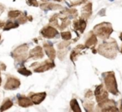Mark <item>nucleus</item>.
<instances>
[{
    "label": "nucleus",
    "mask_w": 122,
    "mask_h": 112,
    "mask_svg": "<svg viewBox=\"0 0 122 112\" xmlns=\"http://www.w3.org/2000/svg\"><path fill=\"white\" fill-rule=\"evenodd\" d=\"M5 70H6V65L0 62V71H5Z\"/></svg>",
    "instance_id": "c756f323"
},
{
    "label": "nucleus",
    "mask_w": 122,
    "mask_h": 112,
    "mask_svg": "<svg viewBox=\"0 0 122 112\" xmlns=\"http://www.w3.org/2000/svg\"><path fill=\"white\" fill-rule=\"evenodd\" d=\"M85 27H86V21L84 18H80L79 20H75L73 24V28L75 31H79L80 32H84Z\"/></svg>",
    "instance_id": "f8f14e48"
},
{
    "label": "nucleus",
    "mask_w": 122,
    "mask_h": 112,
    "mask_svg": "<svg viewBox=\"0 0 122 112\" xmlns=\"http://www.w3.org/2000/svg\"><path fill=\"white\" fill-rule=\"evenodd\" d=\"M93 96H94V93H93V91H92V90H89L88 92L85 94V98L90 99V98H92Z\"/></svg>",
    "instance_id": "c85d7f7f"
},
{
    "label": "nucleus",
    "mask_w": 122,
    "mask_h": 112,
    "mask_svg": "<svg viewBox=\"0 0 122 112\" xmlns=\"http://www.w3.org/2000/svg\"><path fill=\"white\" fill-rule=\"evenodd\" d=\"M28 51H29V45L23 44V45L18 47L12 52V57L14 58L16 62H24L28 60Z\"/></svg>",
    "instance_id": "39448f33"
},
{
    "label": "nucleus",
    "mask_w": 122,
    "mask_h": 112,
    "mask_svg": "<svg viewBox=\"0 0 122 112\" xmlns=\"http://www.w3.org/2000/svg\"><path fill=\"white\" fill-rule=\"evenodd\" d=\"M27 4L29 6H34V7H38L39 6L37 0H27Z\"/></svg>",
    "instance_id": "bb28decb"
},
{
    "label": "nucleus",
    "mask_w": 122,
    "mask_h": 112,
    "mask_svg": "<svg viewBox=\"0 0 122 112\" xmlns=\"http://www.w3.org/2000/svg\"><path fill=\"white\" fill-rule=\"evenodd\" d=\"M70 106H71V109L73 111L75 112H81V109L80 108V105H79L78 102L75 99H73V100L70 101Z\"/></svg>",
    "instance_id": "5701e85b"
},
{
    "label": "nucleus",
    "mask_w": 122,
    "mask_h": 112,
    "mask_svg": "<svg viewBox=\"0 0 122 112\" xmlns=\"http://www.w3.org/2000/svg\"><path fill=\"white\" fill-rule=\"evenodd\" d=\"M4 25H5V22H3V21H0V28H2V27H4Z\"/></svg>",
    "instance_id": "2f4dec72"
},
{
    "label": "nucleus",
    "mask_w": 122,
    "mask_h": 112,
    "mask_svg": "<svg viewBox=\"0 0 122 112\" xmlns=\"http://www.w3.org/2000/svg\"><path fill=\"white\" fill-rule=\"evenodd\" d=\"M104 81H105V88L109 92L113 95H117L119 94V90L117 88V83L115 80V76L113 72H109L104 73Z\"/></svg>",
    "instance_id": "20e7f679"
},
{
    "label": "nucleus",
    "mask_w": 122,
    "mask_h": 112,
    "mask_svg": "<svg viewBox=\"0 0 122 112\" xmlns=\"http://www.w3.org/2000/svg\"><path fill=\"white\" fill-rule=\"evenodd\" d=\"M42 1H43V2H44V3H45V2H47L48 0H42Z\"/></svg>",
    "instance_id": "e433bc0d"
},
{
    "label": "nucleus",
    "mask_w": 122,
    "mask_h": 112,
    "mask_svg": "<svg viewBox=\"0 0 122 112\" xmlns=\"http://www.w3.org/2000/svg\"><path fill=\"white\" fill-rule=\"evenodd\" d=\"M97 44V37L95 35V33H93L92 32H90L89 33L88 38L85 41V47H88V48H91V47H95Z\"/></svg>",
    "instance_id": "2eb2a0df"
},
{
    "label": "nucleus",
    "mask_w": 122,
    "mask_h": 112,
    "mask_svg": "<svg viewBox=\"0 0 122 112\" xmlns=\"http://www.w3.org/2000/svg\"><path fill=\"white\" fill-rule=\"evenodd\" d=\"M18 104H19V106L24 107V108H26V107H29L32 106L34 105V102L31 100L29 97L27 96H20L18 100Z\"/></svg>",
    "instance_id": "f3484780"
},
{
    "label": "nucleus",
    "mask_w": 122,
    "mask_h": 112,
    "mask_svg": "<svg viewBox=\"0 0 122 112\" xmlns=\"http://www.w3.org/2000/svg\"><path fill=\"white\" fill-rule=\"evenodd\" d=\"M22 13V12L21 11H19V10H12V11H9V14H8V16H9V18L10 19H17L19 17V15Z\"/></svg>",
    "instance_id": "b1692460"
},
{
    "label": "nucleus",
    "mask_w": 122,
    "mask_h": 112,
    "mask_svg": "<svg viewBox=\"0 0 122 112\" xmlns=\"http://www.w3.org/2000/svg\"><path fill=\"white\" fill-rule=\"evenodd\" d=\"M118 45L115 40L112 39L111 41L105 42L99 46L97 52L100 55L104 56L105 57L109 59H114L116 57L118 53Z\"/></svg>",
    "instance_id": "f257e3e1"
},
{
    "label": "nucleus",
    "mask_w": 122,
    "mask_h": 112,
    "mask_svg": "<svg viewBox=\"0 0 122 112\" xmlns=\"http://www.w3.org/2000/svg\"><path fill=\"white\" fill-rule=\"evenodd\" d=\"M87 0H75V2H72L70 6H78L80 5L81 4H84L85 2H86Z\"/></svg>",
    "instance_id": "cd10ccee"
},
{
    "label": "nucleus",
    "mask_w": 122,
    "mask_h": 112,
    "mask_svg": "<svg viewBox=\"0 0 122 112\" xmlns=\"http://www.w3.org/2000/svg\"><path fill=\"white\" fill-rule=\"evenodd\" d=\"M44 52H43V49L41 47L38 46V47H34V49L29 52V56L28 57L29 59H34V60H38V59H41L44 57Z\"/></svg>",
    "instance_id": "9b49d317"
},
{
    "label": "nucleus",
    "mask_w": 122,
    "mask_h": 112,
    "mask_svg": "<svg viewBox=\"0 0 122 112\" xmlns=\"http://www.w3.org/2000/svg\"><path fill=\"white\" fill-rule=\"evenodd\" d=\"M95 110L97 111H118L115 100L106 99L101 102H99Z\"/></svg>",
    "instance_id": "0eeeda50"
},
{
    "label": "nucleus",
    "mask_w": 122,
    "mask_h": 112,
    "mask_svg": "<svg viewBox=\"0 0 122 112\" xmlns=\"http://www.w3.org/2000/svg\"><path fill=\"white\" fill-rule=\"evenodd\" d=\"M19 24L17 22H13V21H9L7 23L4 25V30L7 31V30H10L12 28H16V27H19Z\"/></svg>",
    "instance_id": "412c9836"
},
{
    "label": "nucleus",
    "mask_w": 122,
    "mask_h": 112,
    "mask_svg": "<svg viewBox=\"0 0 122 112\" xmlns=\"http://www.w3.org/2000/svg\"><path fill=\"white\" fill-rule=\"evenodd\" d=\"M68 18L69 16L64 13L63 12L61 13H56L50 18L49 24L53 25L54 27H58L60 30H64L70 24V21Z\"/></svg>",
    "instance_id": "f03ea898"
},
{
    "label": "nucleus",
    "mask_w": 122,
    "mask_h": 112,
    "mask_svg": "<svg viewBox=\"0 0 122 112\" xmlns=\"http://www.w3.org/2000/svg\"><path fill=\"white\" fill-rule=\"evenodd\" d=\"M92 14V4L91 3H89L85 6H84L83 9H82V14L81 18H84L85 20H87L90 18Z\"/></svg>",
    "instance_id": "dca6fc26"
},
{
    "label": "nucleus",
    "mask_w": 122,
    "mask_h": 112,
    "mask_svg": "<svg viewBox=\"0 0 122 112\" xmlns=\"http://www.w3.org/2000/svg\"><path fill=\"white\" fill-rule=\"evenodd\" d=\"M0 39H1V35H0Z\"/></svg>",
    "instance_id": "58836bf2"
},
{
    "label": "nucleus",
    "mask_w": 122,
    "mask_h": 112,
    "mask_svg": "<svg viewBox=\"0 0 122 112\" xmlns=\"http://www.w3.org/2000/svg\"><path fill=\"white\" fill-rule=\"evenodd\" d=\"M13 105H14V103H13V101L10 99H6L4 101V103L2 104L1 107H0V110H1V111H4V110L11 108V107L13 106Z\"/></svg>",
    "instance_id": "aec40b11"
},
{
    "label": "nucleus",
    "mask_w": 122,
    "mask_h": 112,
    "mask_svg": "<svg viewBox=\"0 0 122 112\" xmlns=\"http://www.w3.org/2000/svg\"><path fill=\"white\" fill-rule=\"evenodd\" d=\"M85 48V45H81V44H80V45L77 46V47L73 50V52H71V54H70V59H71L73 62L76 61L77 58H78V57L81 54V51L84 50Z\"/></svg>",
    "instance_id": "6ab92c4d"
},
{
    "label": "nucleus",
    "mask_w": 122,
    "mask_h": 112,
    "mask_svg": "<svg viewBox=\"0 0 122 112\" xmlns=\"http://www.w3.org/2000/svg\"><path fill=\"white\" fill-rule=\"evenodd\" d=\"M29 96L33 100L34 104L39 105V104H40L45 99L46 93L45 92H42V93H30Z\"/></svg>",
    "instance_id": "ddd939ff"
},
{
    "label": "nucleus",
    "mask_w": 122,
    "mask_h": 112,
    "mask_svg": "<svg viewBox=\"0 0 122 112\" xmlns=\"http://www.w3.org/2000/svg\"><path fill=\"white\" fill-rule=\"evenodd\" d=\"M120 52L122 53V47H121V49H120Z\"/></svg>",
    "instance_id": "4c0bfd02"
},
{
    "label": "nucleus",
    "mask_w": 122,
    "mask_h": 112,
    "mask_svg": "<svg viewBox=\"0 0 122 112\" xmlns=\"http://www.w3.org/2000/svg\"><path fill=\"white\" fill-rule=\"evenodd\" d=\"M21 83L20 81L15 76H7V81L4 85V89L5 90H15L20 86Z\"/></svg>",
    "instance_id": "1a4fd4ad"
},
{
    "label": "nucleus",
    "mask_w": 122,
    "mask_h": 112,
    "mask_svg": "<svg viewBox=\"0 0 122 112\" xmlns=\"http://www.w3.org/2000/svg\"><path fill=\"white\" fill-rule=\"evenodd\" d=\"M120 111H122V100H120Z\"/></svg>",
    "instance_id": "473e14b6"
},
{
    "label": "nucleus",
    "mask_w": 122,
    "mask_h": 112,
    "mask_svg": "<svg viewBox=\"0 0 122 112\" xmlns=\"http://www.w3.org/2000/svg\"><path fill=\"white\" fill-rule=\"evenodd\" d=\"M84 107L86 111H93L95 107V102L92 100H86L84 102Z\"/></svg>",
    "instance_id": "4be33fe9"
},
{
    "label": "nucleus",
    "mask_w": 122,
    "mask_h": 112,
    "mask_svg": "<svg viewBox=\"0 0 122 112\" xmlns=\"http://www.w3.org/2000/svg\"><path fill=\"white\" fill-rule=\"evenodd\" d=\"M41 9L44 11L48 10H59V9H62V6L59 5V4H54L52 3H44V4H41L40 5Z\"/></svg>",
    "instance_id": "a211bd4d"
},
{
    "label": "nucleus",
    "mask_w": 122,
    "mask_h": 112,
    "mask_svg": "<svg viewBox=\"0 0 122 112\" xmlns=\"http://www.w3.org/2000/svg\"><path fill=\"white\" fill-rule=\"evenodd\" d=\"M54 67H55V64H54V61L52 60H45L44 62H41V63L40 62H34L30 66V67H32L34 69V72H44L54 68Z\"/></svg>",
    "instance_id": "423d86ee"
},
{
    "label": "nucleus",
    "mask_w": 122,
    "mask_h": 112,
    "mask_svg": "<svg viewBox=\"0 0 122 112\" xmlns=\"http://www.w3.org/2000/svg\"><path fill=\"white\" fill-rule=\"evenodd\" d=\"M43 47H44V51H45L47 56L49 57V59L52 60V61L54 60L55 56H56V52H55V50H54V47H53L51 44L47 43V42H44V45H43Z\"/></svg>",
    "instance_id": "4468645a"
},
{
    "label": "nucleus",
    "mask_w": 122,
    "mask_h": 112,
    "mask_svg": "<svg viewBox=\"0 0 122 112\" xmlns=\"http://www.w3.org/2000/svg\"><path fill=\"white\" fill-rule=\"evenodd\" d=\"M4 11V6L2 5V4H0V14L2 13Z\"/></svg>",
    "instance_id": "7c9ffc66"
},
{
    "label": "nucleus",
    "mask_w": 122,
    "mask_h": 112,
    "mask_svg": "<svg viewBox=\"0 0 122 112\" xmlns=\"http://www.w3.org/2000/svg\"><path fill=\"white\" fill-rule=\"evenodd\" d=\"M61 37H62L64 40H70V39H71V32H70V31L61 32Z\"/></svg>",
    "instance_id": "a878e982"
},
{
    "label": "nucleus",
    "mask_w": 122,
    "mask_h": 112,
    "mask_svg": "<svg viewBox=\"0 0 122 112\" xmlns=\"http://www.w3.org/2000/svg\"><path fill=\"white\" fill-rule=\"evenodd\" d=\"M94 32L102 40H106L113 32L112 25L109 22H102L94 27Z\"/></svg>",
    "instance_id": "7ed1b4c3"
},
{
    "label": "nucleus",
    "mask_w": 122,
    "mask_h": 112,
    "mask_svg": "<svg viewBox=\"0 0 122 112\" xmlns=\"http://www.w3.org/2000/svg\"><path fill=\"white\" fill-rule=\"evenodd\" d=\"M94 95L95 96L96 101L98 103L108 99V91H107L106 89H105L103 84H100L96 87L95 92H94Z\"/></svg>",
    "instance_id": "6e6552de"
},
{
    "label": "nucleus",
    "mask_w": 122,
    "mask_h": 112,
    "mask_svg": "<svg viewBox=\"0 0 122 112\" xmlns=\"http://www.w3.org/2000/svg\"><path fill=\"white\" fill-rule=\"evenodd\" d=\"M18 72H19L20 74H22V75H24V76H30V75H32V72H31L29 70H28V69H26L25 67H20V68L18 69Z\"/></svg>",
    "instance_id": "393cba45"
},
{
    "label": "nucleus",
    "mask_w": 122,
    "mask_h": 112,
    "mask_svg": "<svg viewBox=\"0 0 122 112\" xmlns=\"http://www.w3.org/2000/svg\"><path fill=\"white\" fill-rule=\"evenodd\" d=\"M54 1H58V2H61V1H63V0H54Z\"/></svg>",
    "instance_id": "c9c22d12"
},
{
    "label": "nucleus",
    "mask_w": 122,
    "mask_h": 112,
    "mask_svg": "<svg viewBox=\"0 0 122 112\" xmlns=\"http://www.w3.org/2000/svg\"><path fill=\"white\" fill-rule=\"evenodd\" d=\"M120 40L122 41V32L120 33Z\"/></svg>",
    "instance_id": "72a5a7b5"
},
{
    "label": "nucleus",
    "mask_w": 122,
    "mask_h": 112,
    "mask_svg": "<svg viewBox=\"0 0 122 112\" xmlns=\"http://www.w3.org/2000/svg\"><path fill=\"white\" fill-rule=\"evenodd\" d=\"M1 83H2V78H1V76H0V85H1Z\"/></svg>",
    "instance_id": "f704fd0d"
},
{
    "label": "nucleus",
    "mask_w": 122,
    "mask_h": 112,
    "mask_svg": "<svg viewBox=\"0 0 122 112\" xmlns=\"http://www.w3.org/2000/svg\"><path fill=\"white\" fill-rule=\"evenodd\" d=\"M40 33L45 38H54L59 34L58 31L51 26H46L40 31Z\"/></svg>",
    "instance_id": "9d476101"
}]
</instances>
